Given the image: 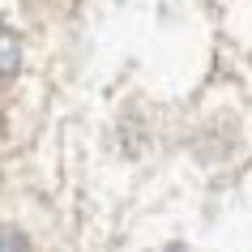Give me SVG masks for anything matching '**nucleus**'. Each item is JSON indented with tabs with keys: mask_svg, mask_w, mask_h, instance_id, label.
Here are the masks:
<instances>
[{
	"mask_svg": "<svg viewBox=\"0 0 252 252\" xmlns=\"http://www.w3.org/2000/svg\"><path fill=\"white\" fill-rule=\"evenodd\" d=\"M0 252H30V244H26V235H22V231L0 226Z\"/></svg>",
	"mask_w": 252,
	"mask_h": 252,
	"instance_id": "2",
	"label": "nucleus"
},
{
	"mask_svg": "<svg viewBox=\"0 0 252 252\" xmlns=\"http://www.w3.org/2000/svg\"><path fill=\"white\" fill-rule=\"evenodd\" d=\"M167 252H184V248H167Z\"/></svg>",
	"mask_w": 252,
	"mask_h": 252,
	"instance_id": "3",
	"label": "nucleus"
},
{
	"mask_svg": "<svg viewBox=\"0 0 252 252\" xmlns=\"http://www.w3.org/2000/svg\"><path fill=\"white\" fill-rule=\"evenodd\" d=\"M17 64H22V43H17L13 30L0 22V86L17 73Z\"/></svg>",
	"mask_w": 252,
	"mask_h": 252,
	"instance_id": "1",
	"label": "nucleus"
}]
</instances>
